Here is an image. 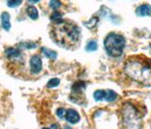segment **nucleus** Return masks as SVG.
Masks as SVG:
<instances>
[{
  "label": "nucleus",
  "mask_w": 151,
  "mask_h": 129,
  "mask_svg": "<svg viewBox=\"0 0 151 129\" xmlns=\"http://www.w3.org/2000/svg\"><path fill=\"white\" fill-rule=\"evenodd\" d=\"M125 72L131 79L151 86V59L145 56L129 57L125 64Z\"/></svg>",
  "instance_id": "1"
},
{
  "label": "nucleus",
  "mask_w": 151,
  "mask_h": 129,
  "mask_svg": "<svg viewBox=\"0 0 151 129\" xmlns=\"http://www.w3.org/2000/svg\"><path fill=\"white\" fill-rule=\"evenodd\" d=\"M54 39L60 46L74 45L79 40V29L72 23L61 21L57 23L54 29Z\"/></svg>",
  "instance_id": "2"
},
{
  "label": "nucleus",
  "mask_w": 151,
  "mask_h": 129,
  "mask_svg": "<svg viewBox=\"0 0 151 129\" xmlns=\"http://www.w3.org/2000/svg\"><path fill=\"white\" fill-rule=\"evenodd\" d=\"M123 123L126 129H141L142 121L141 115L133 105L125 103L122 108Z\"/></svg>",
  "instance_id": "3"
},
{
  "label": "nucleus",
  "mask_w": 151,
  "mask_h": 129,
  "mask_svg": "<svg viewBox=\"0 0 151 129\" xmlns=\"http://www.w3.org/2000/svg\"><path fill=\"white\" fill-rule=\"evenodd\" d=\"M104 45L108 54L111 57H119L122 55L126 45L125 38L117 33H110L105 41H104Z\"/></svg>",
  "instance_id": "4"
},
{
  "label": "nucleus",
  "mask_w": 151,
  "mask_h": 129,
  "mask_svg": "<svg viewBox=\"0 0 151 129\" xmlns=\"http://www.w3.org/2000/svg\"><path fill=\"white\" fill-rule=\"evenodd\" d=\"M42 68V62L39 55H33L30 58V69L33 74H39Z\"/></svg>",
  "instance_id": "5"
},
{
  "label": "nucleus",
  "mask_w": 151,
  "mask_h": 129,
  "mask_svg": "<svg viewBox=\"0 0 151 129\" xmlns=\"http://www.w3.org/2000/svg\"><path fill=\"white\" fill-rule=\"evenodd\" d=\"M65 119L70 123H77L80 120V116L75 109H68L65 114Z\"/></svg>",
  "instance_id": "6"
},
{
  "label": "nucleus",
  "mask_w": 151,
  "mask_h": 129,
  "mask_svg": "<svg viewBox=\"0 0 151 129\" xmlns=\"http://www.w3.org/2000/svg\"><path fill=\"white\" fill-rule=\"evenodd\" d=\"M6 56L11 60H14V61L22 60V56L20 54V52L15 48H9L6 51Z\"/></svg>",
  "instance_id": "7"
},
{
  "label": "nucleus",
  "mask_w": 151,
  "mask_h": 129,
  "mask_svg": "<svg viewBox=\"0 0 151 129\" xmlns=\"http://www.w3.org/2000/svg\"><path fill=\"white\" fill-rule=\"evenodd\" d=\"M136 13H137V15H139V16L151 15V6L146 4L139 6L136 9Z\"/></svg>",
  "instance_id": "8"
},
{
  "label": "nucleus",
  "mask_w": 151,
  "mask_h": 129,
  "mask_svg": "<svg viewBox=\"0 0 151 129\" xmlns=\"http://www.w3.org/2000/svg\"><path fill=\"white\" fill-rule=\"evenodd\" d=\"M9 14L8 12H3L1 14V22H2V27L5 30H9V28H11V21H9Z\"/></svg>",
  "instance_id": "9"
},
{
  "label": "nucleus",
  "mask_w": 151,
  "mask_h": 129,
  "mask_svg": "<svg viewBox=\"0 0 151 129\" xmlns=\"http://www.w3.org/2000/svg\"><path fill=\"white\" fill-rule=\"evenodd\" d=\"M27 13L31 19H33V20H36V19H38V17H39V12H38L37 9L35 7H33V6L27 7Z\"/></svg>",
  "instance_id": "10"
},
{
  "label": "nucleus",
  "mask_w": 151,
  "mask_h": 129,
  "mask_svg": "<svg viewBox=\"0 0 151 129\" xmlns=\"http://www.w3.org/2000/svg\"><path fill=\"white\" fill-rule=\"evenodd\" d=\"M42 52L44 53V55L46 57V58H48L50 59H56L57 58V53L53 50H50V49H47V48H42Z\"/></svg>",
  "instance_id": "11"
},
{
  "label": "nucleus",
  "mask_w": 151,
  "mask_h": 129,
  "mask_svg": "<svg viewBox=\"0 0 151 129\" xmlns=\"http://www.w3.org/2000/svg\"><path fill=\"white\" fill-rule=\"evenodd\" d=\"M105 96H106V90H98L93 93V97L96 101H101V100L105 99Z\"/></svg>",
  "instance_id": "12"
},
{
  "label": "nucleus",
  "mask_w": 151,
  "mask_h": 129,
  "mask_svg": "<svg viewBox=\"0 0 151 129\" xmlns=\"http://www.w3.org/2000/svg\"><path fill=\"white\" fill-rule=\"evenodd\" d=\"M116 98H117V94H116V92H113V90H108V92H106V96H105L106 101L113 102Z\"/></svg>",
  "instance_id": "13"
},
{
  "label": "nucleus",
  "mask_w": 151,
  "mask_h": 129,
  "mask_svg": "<svg viewBox=\"0 0 151 129\" xmlns=\"http://www.w3.org/2000/svg\"><path fill=\"white\" fill-rule=\"evenodd\" d=\"M96 49H97V44H96V42L91 41V42H89L88 44H87V46H86V50L87 51L92 52V51H96Z\"/></svg>",
  "instance_id": "14"
},
{
  "label": "nucleus",
  "mask_w": 151,
  "mask_h": 129,
  "mask_svg": "<svg viewBox=\"0 0 151 129\" xmlns=\"http://www.w3.org/2000/svg\"><path fill=\"white\" fill-rule=\"evenodd\" d=\"M51 20L52 21H54L56 24L57 23H60L63 21V16H61V14L58 11H55L53 14H52V16H51Z\"/></svg>",
  "instance_id": "15"
},
{
  "label": "nucleus",
  "mask_w": 151,
  "mask_h": 129,
  "mask_svg": "<svg viewBox=\"0 0 151 129\" xmlns=\"http://www.w3.org/2000/svg\"><path fill=\"white\" fill-rule=\"evenodd\" d=\"M60 84V79L58 78H52L47 83V88H55Z\"/></svg>",
  "instance_id": "16"
},
{
  "label": "nucleus",
  "mask_w": 151,
  "mask_h": 129,
  "mask_svg": "<svg viewBox=\"0 0 151 129\" xmlns=\"http://www.w3.org/2000/svg\"><path fill=\"white\" fill-rule=\"evenodd\" d=\"M61 6V3L60 0H51L50 3H49V7L53 9H59Z\"/></svg>",
  "instance_id": "17"
},
{
  "label": "nucleus",
  "mask_w": 151,
  "mask_h": 129,
  "mask_svg": "<svg viewBox=\"0 0 151 129\" xmlns=\"http://www.w3.org/2000/svg\"><path fill=\"white\" fill-rule=\"evenodd\" d=\"M22 3V0H9L8 1V6L11 8H15L20 6Z\"/></svg>",
  "instance_id": "18"
},
{
  "label": "nucleus",
  "mask_w": 151,
  "mask_h": 129,
  "mask_svg": "<svg viewBox=\"0 0 151 129\" xmlns=\"http://www.w3.org/2000/svg\"><path fill=\"white\" fill-rule=\"evenodd\" d=\"M65 114H66V111L64 108H58V110H57V115H58L59 118L63 119L65 117Z\"/></svg>",
  "instance_id": "19"
},
{
  "label": "nucleus",
  "mask_w": 151,
  "mask_h": 129,
  "mask_svg": "<svg viewBox=\"0 0 151 129\" xmlns=\"http://www.w3.org/2000/svg\"><path fill=\"white\" fill-rule=\"evenodd\" d=\"M42 129H58V125H53L51 127L49 128H47V127H45V128H42Z\"/></svg>",
  "instance_id": "20"
},
{
  "label": "nucleus",
  "mask_w": 151,
  "mask_h": 129,
  "mask_svg": "<svg viewBox=\"0 0 151 129\" xmlns=\"http://www.w3.org/2000/svg\"><path fill=\"white\" fill-rule=\"evenodd\" d=\"M30 3H37V2H39L40 0H28Z\"/></svg>",
  "instance_id": "21"
},
{
  "label": "nucleus",
  "mask_w": 151,
  "mask_h": 129,
  "mask_svg": "<svg viewBox=\"0 0 151 129\" xmlns=\"http://www.w3.org/2000/svg\"><path fill=\"white\" fill-rule=\"evenodd\" d=\"M64 129H72V128H71V127H69V126H66Z\"/></svg>",
  "instance_id": "22"
},
{
  "label": "nucleus",
  "mask_w": 151,
  "mask_h": 129,
  "mask_svg": "<svg viewBox=\"0 0 151 129\" xmlns=\"http://www.w3.org/2000/svg\"><path fill=\"white\" fill-rule=\"evenodd\" d=\"M150 47H151V44H150Z\"/></svg>",
  "instance_id": "23"
}]
</instances>
